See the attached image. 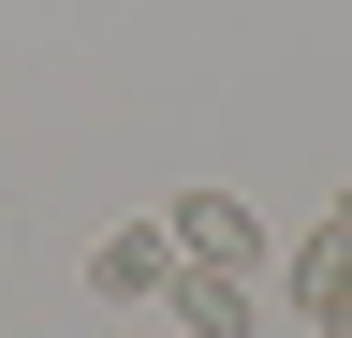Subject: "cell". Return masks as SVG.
Masks as SVG:
<instances>
[{
    "label": "cell",
    "instance_id": "52a82bcc",
    "mask_svg": "<svg viewBox=\"0 0 352 338\" xmlns=\"http://www.w3.org/2000/svg\"><path fill=\"white\" fill-rule=\"evenodd\" d=\"M338 221H352V191H338Z\"/></svg>",
    "mask_w": 352,
    "mask_h": 338
},
{
    "label": "cell",
    "instance_id": "277c9868",
    "mask_svg": "<svg viewBox=\"0 0 352 338\" xmlns=\"http://www.w3.org/2000/svg\"><path fill=\"white\" fill-rule=\"evenodd\" d=\"M338 294H352V221H323L294 250V309H338Z\"/></svg>",
    "mask_w": 352,
    "mask_h": 338
},
{
    "label": "cell",
    "instance_id": "6da1fadb",
    "mask_svg": "<svg viewBox=\"0 0 352 338\" xmlns=\"http://www.w3.org/2000/svg\"><path fill=\"white\" fill-rule=\"evenodd\" d=\"M162 235H176V265H264V221H250V191H176L162 206Z\"/></svg>",
    "mask_w": 352,
    "mask_h": 338
},
{
    "label": "cell",
    "instance_id": "8992f818",
    "mask_svg": "<svg viewBox=\"0 0 352 338\" xmlns=\"http://www.w3.org/2000/svg\"><path fill=\"white\" fill-rule=\"evenodd\" d=\"M118 338H176V324H118Z\"/></svg>",
    "mask_w": 352,
    "mask_h": 338
},
{
    "label": "cell",
    "instance_id": "5b68a950",
    "mask_svg": "<svg viewBox=\"0 0 352 338\" xmlns=\"http://www.w3.org/2000/svg\"><path fill=\"white\" fill-rule=\"evenodd\" d=\"M308 324H323V338H352V294H338V309H308Z\"/></svg>",
    "mask_w": 352,
    "mask_h": 338
},
{
    "label": "cell",
    "instance_id": "7a4b0ae2",
    "mask_svg": "<svg viewBox=\"0 0 352 338\" xmlns=\"http://www.w3.org/2000/svg\"><path fill=\"white\" fill-rule=\"evenodd\" d=\"M162 279H176V235L162 221H118L103 250H88V294H103V309H162Z\"/></svg>",
    "mask_w": 352,
    "mask_h": 338
},
{
    "label": "cell",
    "instance_id": "3957f363",
    "mask_svg": "<svg viewBox=\"0 0 352 338\" xmlns=\"http://www.w3.org/2000/svg\"><path fill=\"white\" fill-rule=\"evenodd\" d=\"M162 324H176V338H264V309H250L235 265H176V279H162Z\"/></svg>",
    "mask_w": 352,
    "mask_h": 338
}]
</instances>
